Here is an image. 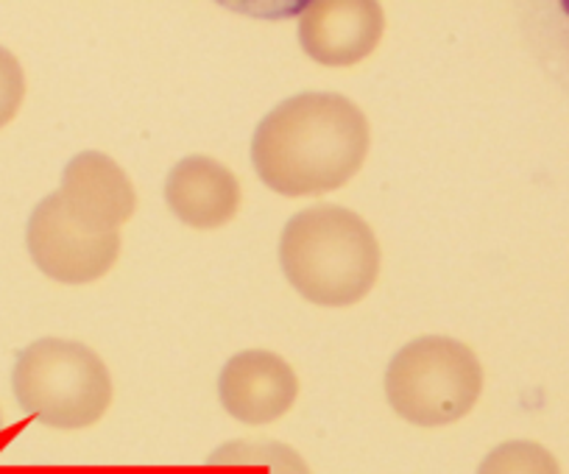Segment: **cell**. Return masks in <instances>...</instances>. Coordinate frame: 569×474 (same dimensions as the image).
<instances>
[{
  "mask_svg": "<svg viewBox=\"0 0 569 474\" xmlns=\"http://www.w3.org/2000/svg\"><path fill=\"white\" fill-rule=\"evenodd\" d=\"M369 143L358 103L338 92H302L262 118L251 160L273 193L299 199L343 188L363 165Z\"/></svg>",
  "mask_w": 569,
  "mask_h": 474,
  "instance_id": "cell-1",
  "label": "cell"
},
{
  "mask_svg": "<svg viewBox=\"0 0 569 474\" xmlns=\"http://www.w3.org/2000/svg\"><path fill=\"white\" fill-rule=\"evenodd\" d=\"M279 263L308 302L349 307L375 288L380 243L369 223L352 210L310 206L284 223Z\"/></svg>",
  "mask_w": 569,
  "mask_h": 474,
  "instance_id": "cell-2",
  "label": "cell"
},
{
  "mask_svg": "<svg viewBox=\"0 0 569 474\" xmlns=\"http://www.w3.org/2000/svg\"><path fill=\"white\" fill-rule=\"evenodd\" d=\"M20 407L57 430L96 424L112 405V377L90 346L42 337L23 349L12 372Z\"/></svg>",
  "mask_w": 569,
  "mask_h": 474,
  "instance_id": "cell-3",
  "label": "cell"
},
{
  "mask_svg": "<svg viewBox=\"0 0 569 474\" xmlns=\"http://www.w3.org/2000/svg\"><path fill=\"white\" fill-rule=\"evenodd\" d=\"M480 391L483 366L467 343L452 337H416L388 363V402L397 416L419 427L458 422L472 411Z\"/></svg>",
  "mask_w": 569,
  "mask_h": 474,
  "instance_id": "cell-4",
  "label": "cell"
},
{
  "mask_svg": "<svg viewBox=\"0 0 569 474\" xmlns=\"http://www.w3.org/2000/svg\"><path fill=\"white\" fill-rule=\"evenodd\" d=\"M26 243L37 269L64 285L101 280L120 254V234L87 232L64 212L57 193L42 199L31 212Z\"/></svg>",
  "mask_w": 569,
  "mask_h": 474,
  "instance_id": "cell-5",
  "label": "cell"
},
{
  "mask_svg": "<svg viewBox=\"0 0 569 474\" xmlns=\"http://www.w3.org/2000/svg\"><path fill=\"white\" fill-rule=\"evenodd\" d=\"M386 14L375 0H316L302 9L299 42L313 62L349 68L380 46Z\"/></svg>",
  "mask_w": 569,
  "mask_h": 474,
  "instance_id": "cell-6",
  "label": "cell"
},
{
  "mask_svg": "<svg viewBox=\"0 0 569 474\" xmlns=\"http://www.w3.org/2000/svg\"><path fill=\"white\" fill-rule=\"evenodd\" d=\"M57 195L64 212L92 234H120L137 206L123 168L98 151H84L68 162Z\"/></svg>",
  "mask_w": 569,
  "mask_h": 474,
  "instance_id": "cell-7",
  "label": "cell"
},
{
  "mask_svg": "<svg viewBox=\"0 0 569 474\" xmlns=\"http://www.w3.org/2000/svg\"><path fill=\"white\" fill-rule=\"evenodd\" d=\"M218 394L223 411L238 422L268 424L291 411L299 396V380L279 354L246 349L223 366Z\"/></svg>",
  "mask_w": 569,
  "mask_h": 474,
  "instance_id": "cell-8",
  "label": "cell"
},
{
  "mask_svg": "<svg viewBox=\"0 0 569 474\" xmlns=\"http://www.w3.org/2000/svg\"><path fill=\"white\" fill-rule=\"evenodd\" d=\"M166 201L188 226L218 229L238 215L240 184L221 162L210 157H188L168 173Z\"/></svg>",
  "mask_w": 569,
  "mask_h": 474,
  "instance_id": "cell-9",
  "label": "cell"
},
{
  "mask_svg": "<svg viewBox=\"0 0 569 474\" xmlns=\"http://www.w3.org/2000/svg\"><path fill=\"white\" fill-rule=\"evenodd\" d=\"M207 468L229 474H310L308 463L279 441H232L207 457Z\"/></svg>",
  "mask_w": 569,
  "mask_h": 474,
  "instance_id": "cell-10",
  "label": "cell"
},
{
  "mask_svg": "<svg viewBox=\"0 0 569 474\" xmlns=\"http://www.w3.org/2000/svg\"><path fill=\"white\" fill-rule=\"evenodd\" d=\"M478 474H561V466L541 444L508 441L486 455Z\"/></svg>",
  "mask_w": 569,
  "mask_h": 474,
  "instance_id": "cell-11",
  "label": "cell"
},
{
  "mask_svg": "<svg viewBox=\"0 0 569 474\" xmlns=\"http://www.w3.org/2000/svg\"><path fill=\"white\" fill-rule=\"evenodd\" d=\"M26 98V73L18 57L0 46V129L14 121Z\"/></svg>",
  "mask_w": 569,
  "mask_h": 474,
  "instance_id": "cell-12",
  "label": "cell"
},
{
  "mask_svg": "<svg viewBox=\"0 0 569 474\" xmlns=\"http://www.w3.org/2000/svg\"><path fill=\"white\" fill-rule=\"evenodd\" d=\"M561 12H563V18H567V23H569V3H561Z\"/></svg>",
  "mask_w": 569,
  "mask_h": 474,
  "instance_id": "cell-13",
  "label": "cell"
},
{
  "mask_svg": "<svg viewBox=\"0 0 569 474\" xmlns=\"http://www.w3.org/2000/svg\"><path fill=\"white\" fill-rule=\"evenodd\" d=\"M0 424H3V418H0Z\"/></svg>",
  "mask_w": 569,
  "mask_h": 474,
  "instance_id": "cell-14",
  "label": "cell"
}]
</instances>
